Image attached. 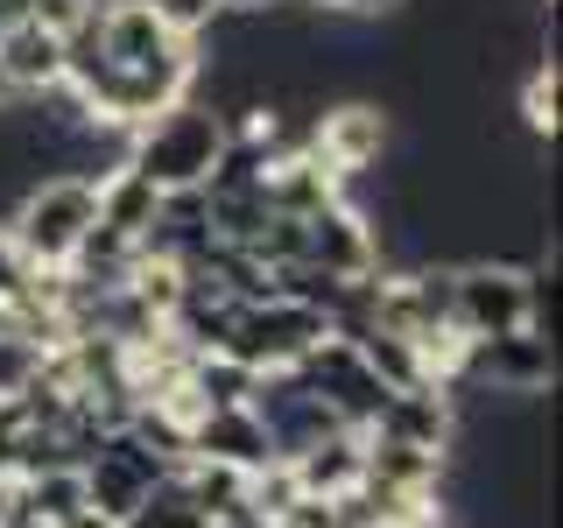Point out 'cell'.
Listing matches in <instances>:
<instances>
[{
  "instance_id": "1",
  "label": "cell",
  "mask_w": 563,
  "mask_h": 528,
  "mask_svg": "<svg viewBox=\"0 0 563 528\" xmlns=\"http://www.w3.org/2000/svg\"><path fill=\"white\" fill-rule=\"evenodd\" d=\"M128 169H141L163 198H184V190H205L225 163V113L205 99H176L155 120H141L128 155Z\"/></svg>"
},
{
  "instance_id": "2",
  "label": "cell",
  "mask_w": 563,
  "mask_h": 528,
  "mask_svg": "<svg viewBox=\"0 0 563 528\" xmlns=\"http://www.w3.org/2000/svg\"><path fill=\"white\" fill-rule=\"evenodd\" d=\"M92 219H99V176H85V169L78 176H43V184L22 190V205H14V219H8V240L29 268L57 275L85 254Z\"/></svg>"
},
{
  "instance_id": "8",
  "label": "cell",
  "mask_w": 563,
  "mask_h": 528,
  "mask_svg": "<svg viewBox=\"0 0 563 528\" xmlns=\"http://www.w3.org/2000/svg\"><path fill=\"white\" fill-rule=\"evenodd\" d=\"M184 458H211V465H233V472H261L275 465V437L268 422H261L254 402H233V409H205L198 422H190L184 437Z\"/></svg>"
},
{
  "instance_id": "13",
  "label": "cell",
  "mask_w": 563,
  "mask_h": 528,
  "mask_svg": "<svg viewBox=\"0 0 563 528\" xmlns=\"http://www.w3.org/2000/svg\"><path fill=\"white\" fill-rule=\"evenodd\" d=\"M521 120L536 134H556V64H536L521 85Z\"/></svg>"
},
{
  "instance_id": "7",
  "label": "cell",
  "mask_w": 563,
  "mask_h": 528,
  "mask_svg": "<svg viewBox=\"0 0 563 528\" xmlns=\"http://www.w3.org/2000/svg\"><path fill=\"white\" fill-rule=\"evenodd\" d=\"M479 381L493 395H542L556 381V345L542 331H507V339H465L457 360V387Z\"/></svg>"
},
{
  "instance_id": "15",
  "label": "cell",
  "mask_w": 563,
  "mask_h": 528,
  "mask_svg": "<svg viewBox=\"0 0 563 528\" xmlns=\"http://www.w3.org/2000/svg\"><path fill=\"white\" fill-rule=\"evenodd\" d=\"M22 282H29V261L14 254V240H8V226H0V317L14 310V296H22Z\"/></svg>"
},
{
  "instance_id": "14",
  "label": "cell",
  "mask_w": 563,
  "mask_h": 528,
  "mask_svg": "<svg viewBox=\"0 0 563 528\" xmlns=\"http://www.w3.org/2000/svg\"><path fill=\"white\" fill-rule=\"evenodd\" d=\"M148 8L163 14V22H169L176 35H190V43H198V35H205V29L225 14V0H148Z\"/></svg>"
},
{
  "instance_id": "12",
  "label": "cell",
  "mask_w": 563,
  "mask_h": 528,
  "mask_svg": "<svg viewBox=\"0 0 563 528\" xmlns=\"http://www.w3.org/2000/svg\"><path fill=\"white\" fill-rule=\"evenodd\" d=\"M120 528H211V515H205L198 501H190L184 480L169 472V480H155V486H148V501H141Z\"/></svg>"
},
{
  "instance_id": "16",
  "label": "cell",
  "mask_w": 563,
  "mask_h": 528,
  "mask_svg": "<svg viewBox=\"0 0 563 528\" xmlns=\"http://www.w3.org/2000/svg\"><path fill=\"white\" fill-rule=\"evenodd\" d=\"M310 8H345V14H380V8H395V0H310Z\"/></svg>"
},
{
  "instance_id": "17",
  "label": "cell",
  "mask_w": 563,
  "mask_h": 528,
  "mask_svg": "<svg viewBox=\"0 0 563 528\" xmlns=\"http://www.w3.org/2000/svg\"><path fill=\"white\" fill-rule=\"evenodd\" d=\"M57 528H120V521H106V515H92V507H78V515H64Z\"/></svg>"
},
{
  "instance_id": "11",
  "label": "cell",
  "mask_w": 563,
  "mask_h": 528,
  "mask_svg": "<svg viewBox=\"0 0 563 528\" xmlns=\"http://www.w3.org/2000/svg\"><path fill=\"white\" fill-rule=\"evenodd\" d=\"M282 465H289V480H296L303 501H339V493H352L360 472H366V437L360 430H324L317 444L289 451Z\"/></svg>"
},
{
  "instance_id": "6",
  "label": "cell",
  "mask_w": 563,
  "mask_h": 528,
  "mask_svg": "<svg viewBox=\"0 0 563 528\" xmlns=\"http://www.w3.org/2000/svg\"><path fill=\"white\" fill-rule=\"evenodd\" d=\"M78 480H85V507L106 521H128L141 501H148V486L155 480H169V458L163 451H148L134 430H106V444L78 465Z\"/></svg>"
},
{
  "instance_id": "5",
  "label": "cell",
  "mask_w": 563,
  "mask_h": 528,
  "mask_svg": "<svg viewBox=\"0 0 563 528\" xmlns=\"http://www.w3.org/2000/svg\"><path fill=\"white\" fill-rule=\"evenodd\" d=\"M451 324L465 339H507V331H536V275L507 268V261H472L451 268Z\"/></svg>"
},
{
  "instance_id": "9",
  "label": "cell",
  "mask_w": 563,
  "mask_h": 528,
  "mask_svg": "<svg viewBox=\"0 0 563 528\" xmlns=\"http://www.w3.org/2000/svg\"><path fill=\"white\" fill-rule=\"evenodd\" d=\"M380 141H387V120H380V106H331V113H317V128L303 148L317 155V169L324 176H360V169H374L380 163Z\"/></svg>"
},
{
  "instance_id": "19",
  "label": "cell",
  "mask_w": 563,
  "mask_h": 528,
  "mask_svg": "<svg viewBox=\"0 0 563 528\" xmlns=\"http://www.w3.org/2000/svg\"><path fill=\"white\" fill-rule=\"evenodd\" d=\"M225 8H275V0H225Z\"/></svg>"
},
{
  "instance_id": "18",
  "label": "cell",
  "mask_w": 563,
  "mask_h": 528,
  "mask_svg": "<svg viewBox=\"0 0 563 528\" xmlns=\"http://www.w3.org/2000/svg\"><path fill=\"white\" fill-rule=\"evenodd\" d=\"M8 106H22V99H14V85H8V70H0V113H8Z\"/></svg>"
},
{
  "instance_id": "4",
  "label": "cell",
  "mask_w": 563,
  "mask_h": 528,
  "mask_svg": "<svg viewBox=\"0 0 563 528\" xmlns=\"http://www.w3.org/2000/svg\"><path fill=\"white\" fill-rule=\"evenodd\" d=\"M289 381L303 387V395H310L331 422H345V430H366V422L387 409V395H395V387L374 374V360L360 352V339H352V331L317 339L303 360L289 366Z\"/></svg>"
},
{
  "instance_id": "3",
  "label": "cell",
  "mask_w": 563,
  "mask_h": 528,
  "mask_svg": "<svg viewBox=\"0 0 563 528\" xmlns=\"http://www.w3.org/2000/svg\"><path fill=\"white\" fill-rule=\"evenodd\" d=\"M331 310H317V304H296V296H261V304H240L233 310V324H225V360H240L246 374H289L296 360L317 345V339H331Z\"/></svg>"
},
{
  "instance_id": "10",
  "label": "cell",
  "mask_w": 563,
  "mask_h": 528,
  "mask_svg": "<svg viewBox=\"0 0 563 528\" xmlns=\"http://www.w3.org/2000/svg\"><path fill=\"white\" fill-rule=\"evenodd\" d=\"M0 70H8L14 99H43L64 85V35L49 22H35V14H22V22L0 29Z\"/></svg>"
}]
</instances>
